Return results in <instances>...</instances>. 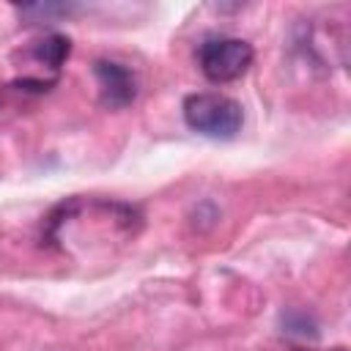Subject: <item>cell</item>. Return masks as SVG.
<instances>
[{
    "label": "cell",
    "mask_w": 351,
    "mask_h": 351,
    "mask_svg": "<svg viewBox=\"0 0 351 351\" xmlns=\"http://www.w3.org/2000/svg\"><path fill=\"white\" fill-rule=\"evenodd\" d=\"M184 121L192 132L211 140H230L241 129V104L225 93H189L181 104Z\"/></svg>",
    "instance_id": "1"
},
{
    "label": "cell",
    "mask_w": 351,
    "mask_h": 351,
    "mask_svg": "<svg viewBox=\"0 0 351 351\" xmlns=\"http://www.w3.org/2000/svg\"><path fill=\"white\" fill-rule=\"evenodd\" d=\"M200 71L211 82H233L252 63V47L244 38H208L197 49Z\"/></svg>",
    "instance_id": "2"
},
{
    "label": "cell",
    "mask_w": 351,
    "mask_h": 351,
    "mask_svg": "<svg viewBox=\"0 0 351 351\" xmlns=\"http://www.w3.org/2000/svg\"><path fill=\"white\" fill-rule=\"evenodd\" d=\"M93 77L99 82V101L107 110H123L137 99V77L118 60H96Z\"/></svg>",
    "instance_id": "3"
},
{
    "label": "cell",
    "mask_w": 351,
    "mask_h": 351,
    "mask_svg": "<svg viewBox=\"0 0 351 351\" xmlns=\"http://www.w3.org/2000/svg\"><path fill=\"white\" fill-rule=\"evenodd\" d=\"M71 55V41L60 33H52L47 38H41L36 47H33V58L49 69H60L66 63V58Z\"/></svg>",
    "instance_id": "4"
},
{
    "label": "cell",
    "mask_w": 351,
    "mask_h": 351,
    "mask_svg": "<svg viewBox=\"0 0 351 351\" xmlns=\"http://www.w3.org/2000/svg\"><path fill=\"white\" fill-rule=\"evenodd\" d=\"M71 11V5H25L22 8V14L25 16H33V14H38L41 19H52V16H63V14H69ZM38 19V22H41Z\"/></svg>",
    "instance_id": "5"
},
{
    "label": "cell",
    "mask_w": 351,
    "mask_h": 351,
    "mask_svg": "<svg viewBox=\"0 0 351 351\" xmlns=\"http://www.w3.org/2000/svg\"><path fill=\"white\" fill-rule=\"evenodd\" d=\"M335 351H346V348H335Z\"/></svg>",
    "instance_id": "6"
}]
</instances>
